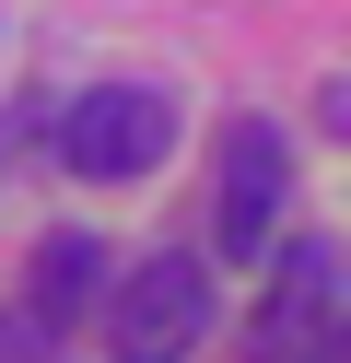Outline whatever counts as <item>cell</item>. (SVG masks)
Returning <instances> with one entry per match:
<instances>
[{
  "mask_svg": "<svg viewBox=\"0 0 351 363\" xmlns=\"http://www.w3.org/2000/svg\"><path fill=\"white\" fill-rule=\"evenodd\" d=\"M164 152H176V106H164L152 82H94V94L59 106V164L94 176V188H129Z\"/></svg>",
  "mask_w": 351,
  "mask_h": 363,
  "instance_id": "6da1fadb",
  "label": "cell"
},
{
  "mask_svg": "<svg viewBox=\"0 0 351 363\" xmlns=\"http://www.w3.org/2000/svg\"><path fill=\"white\" fill-rule=\"evenodd\" d=\"M94 281H106V246H94V235H47V246H35V293H23V305L59 328V316L94 305Z\"/></svg>",
  "mask_w": 351,
  "mask_h": 363,
  "instance_id": "5b68a950",
  "label": "cell"
},
{
  "mask_svg": "<svg viewBox=\"0 0 351 363\" xmlns=\"http://www.w3.org/2000/svg\"><path fill=\"white\" fill-rule=\"evenodd\" d=\"M281 199H293V152H281V129H234V141H223V199H211L223 258H257V246L281 235Z\"/></svg>",
  "mask_w": 351,
  "mask_h": 363,
  "instance_id": "277c9868",
  "label": "cell"
},
{
  "mask_svg": "<svg viewBox=\"0 0 351 363\" xmlns=\"http://www.w3.org/2000/svg\"><path fill=\"white\" fill-rule=\"evenodd\" d=\"M304 340H340V246H328V235H293V246H281V269H269V305H257V340H246V363H269V352H304Z\"/></svg>",
  "mask_w": 351,
  "mask_h": 363,
  "instance_id": "3957f363",
  "label": "cell"
},
{
  "mask_svg": "<svg viewBox=\"0 0 351 363\" xmlns=\"http://www.w3.org/2000/svg\"><path fill=\"white\" fill-rule=\"evenodd\" d=\"M199 328H211L199 258H140L129 281L106 293V352H117V363H187V352H199Z\"/></svg>",
  "mask_w": 351,
  "mask_h": 363,
  "instance_id": "7a4b0ae2",
  "label": "cell"
},
{
  "mask_svg": "<svg viewBox=\"0 0 351 363\" xmlns=\"http://www.w3.org/2000/svg\"><path fill=\"white\" fill-rule=\"evenodd\" d=\"M269 363H340V340H304V352H269Z\"/></svg>",
  "mask_w": 351,
  "mask_h": 363,
  "instance_id": "52a82bcc",
  "label": "cell"
},
{
  "mask_svg": "<svg viewBox=\"0 0 351 363\" xmlns=\"http://www.w3.org/2000/svg\"><path fill=\"white\" fill-rule=\"evenodd\" d=\"M35 352H47V316H35V305L0 316V363H35Z\"/></svg>",
  "mask_w": 351,
  "mask_h": 363,
  "instance_id": "8992f818",
  "label": "cell"
}]
</instances>
